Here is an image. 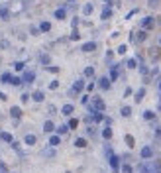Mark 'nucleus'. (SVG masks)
Returning a JSON list of instances; mask_svg holds the SVG:
<instances>
[{
	"instance_id": "412c9836",
	"label": "nucleus",
	"mask_w": 161,
	"mask_h": 173,
	"mask_svg": "<svg viewBox=\"0 0 161 173\" xmlns=\"http://www.w3.org/2000/svg\"><path fill=\"white\" fill-rule=\"evenodd\" d=\"M0 140H2V142H8V144H12V134H8V132H0Z\"/></svg>"
},
{
	"instance_id": "5fc2aeb1",
	"label": "nucleus",
	"mask_w": 161,
	"mask_h": 173,
	"mask_svg": "<svg viewBox=\"0 0 161 173\" xmlns=\"http://www.w3.org/2000/svg\"><path fill=\"white\" fill-rule=\"evenodd\" d=\"M0 100H6V94L4 93H0Z\"/></svg>"
},
{
	"instance_id": "e433bc0d",
	"label": "nucleus",
	"mask_w": 161,
	"mask_h": 173,
	"mask_svg": "<svg viewBox=\"0 0 161 173\" xmlns=\"http://www.w3.org/2000/svg\"><path fill=\"white\" fill-rule=\"evenodd\" d=\"M128 67L130 69H135L138 67V59H128Z\"/></svg>"
},
{
	"instance_id": "37998d69",
	"label": "nucleus",
	"mask_w": 161,
	"mask_h": 173,
	"mask_svg": "<svg viewBox=\"0 0 161 173\" xmlns=\"http://www.w3.org/2000/svg\"><path fill=\"white\" fill-rule=\"evenodd\" d=\"M155 138H157V142H161V128H155Z\"/></svg>"
},
{
	"instance_id": "a878e982",
	"label": "nucleus",
	"mask_w": 161,
	"mask_h": 173,
	"mask_svg": "<svg viewBox=\"0 0 161 173\" xmlns=\"http://www.w3.org/2000/svg\"><path fill=\"white\" fill-rule=\"evenodd\" d=\"M8 16H10L8 8H6V6H2V8H0V18H2V20H8Z\"/></svg>"
},
{
	"instance_id": "aec40b11",
	"label": "nucleus",
	"mask_w": 161,
	"mask_h": 173,
	"mask_svg": "<svg viewBox=\"0 0 161 173\" xmlns=\"http://www.w3.org/2000/svg\"><path fill=\"white\" fill-rule=\"evenodd\" d=\"M55 132H57L59 136H63V134H67V132H69V126H67V124H61V126H57V128H55Z\"/></svg>"
},
{
	"instance_id": "13d9d810",
	"label": "nucleus",
	"mask_w": 161,
	"mask_h": 173,
	"mask_svg": "<svg viewBox=\"0 0 161 173\" xmlns=\"http://www.w3.org/2000/svg\"><path fill=\"white\" fill-rule=\"evenodd\" d=\"M159 91H161V83H159Z\"/></svg>"
},
{
	"instance_id": "1a4fd4ad",
	"label": "nucleus",
	"mask_w": 161,
	"mask_h": 173,
	"mask_svg": "<svg viewBox=\"0 0 161 173\" xmlns=\"http://www.w3.org/2000/svg\"><path fill=\"white\" fill-rule=\"evenodd\" d=\"M151 26H153V18H151V16H148V18H143V20L140 22V28H142V30H149Z\"/></svg>"
},
{
	"instance_id": "f8f14e48",
	"label": "nucleus",
	"mask_w": 161,
	"mask_h": 173,
	"mask_svg": "<svg viewBox=\"0 0 161 173\" xmlns=\"http://www.w3.org/2000/svg\"><path fill=\"white\" fill-rule=\"evenodd\" d=\"M10 116H12V118L16 120V122H18L20 116H22V110H20L18 106H12V108H10Z\"/></svg>"
},
{
	"instance_id": "2f4dec72",
	"label": "nucleus",
	"mask_w": 161,
	"mask_h": 173,
	"mask_svg": "<svg viewBox=\"0 0 161 173\" xmlns=\"http://www.w3.org/2000/svg\"><path fill=\"white\" fill-rule=\"evenodd\" d=\"M124 140H126V144H128V147H134V144H135V140H134V136H126V138H124Z\"/></svg>"
},
{
	"instance_id": "79ce46f5",
	"label": "nucleus",
	"mask_w": 161,
	"mask_h": 173,
	"mask_svg": "<svg viewBox=\"0 0 161 173\" xmlns=\"http://www.w3.org/2000/svg\"><path fill=\"white\" fill-rule=\"evenodd\" d=\"M140 73H142V75H148V67L143 65V63L140 65Z\"/></svg>"
},
{
	"instance_id": "7ed1b4c3",
	"label": "nucleus",
	"mask_w": 161,
	"mask_h": 173,
	"mask_svg": "<svg viewBox=\"0 0 161 173\" xmlns=\"http://www.w3.org/2000/svg\"><path fill=\"white\" fill-rule=\"evenodd\" d=\"M83 89H84V79H79V81H75V83H73V89L69 91V94H71V96H77Z\"/></svg>"
},
{
	"instance_id": "de8ad7c7",
	"label": "nucleus",
	"mask_w": 161,
	"mask_h": 173,
	"mask_svg": "<svg viewBox=\"0 0 161 173\" xmlns=\"http://www.w3.org/2000/svg\"><path fill=\"white\" fill-rule=\"evenodd\" d=\"M87 134H89V136H94V134H96V132H94V128H92V126H89V130H87Z\"/></svg>"
},
{
	"instance_id": "6e6d98bb",
	"label": "nucleus",
	"mask_w": 161,
	"mask_h": 173,
	"mask_svg": "<svg viewBox=\"0 0 161 173\" xmlns=\"http://www.w3.org/2000/svg\"><path fill=\"white\" fill-rule=\"evenodd\" d=\"M104 2H106V4H110V0H104Z\"/></svg>"
},
{
	"instance_id": "4c0bfd02",
	"label": "nucleus",
	"mask_w": 161,
	"mask_h": 173,
	"mask_svg": "<svg viewBox=\"0 0 161 173\" xmlns=\"http://www.w3.org/2000/svg\"><path fill=\"white\" fill-rule=\"evenodd\" d=\"M89 100H90L89 94H83V96H81V102H83V104H89Z\"/></svg>"
},
{
	"instance_id": "20e7f679",
	"label": "nucleus",
	"mask_w": 161,
	"mask_h": 173,
	"mask_svg": "<svg viewBox=\"0 0 161 173\" xmlns=\"http://www.w3.org/2000/svg\"><path fill=\"white\" fill-rule=\"evenodd\" d=\"M157 171V163H142L140 165V173H155Z\"/></svg>"
},
{
	"instance_id": "bf43d9fd",
	"label": "nucleus",
	"mask_w": 161,
	"mask_h": 173,
	"mask_svg": "<svg viewBox=\"0 0 161 173\" xmlns=\"http://www.w3.org/2000/svg\"><path fill=\"white\" fill-rule=\"evenodd\" d=\"M155 173H161V171H155Z\"/></svg>"
},
{
	"instance_id": "c756f323",
	"label": "nucleus",
	"mask_w": 161,
	"mask_h": 173,
	"mask_svg": "<svg viewBox=\"0 0 161 173\" xmlns=\"http://www.w3.org/2000/svg\"><path fill=\"white\" fill-rule=\"evenodd\" d=\"M153 118H155L153 110H145V112H143V120H153Z\"/></svg>"
},
{
	"instance_id": "393cba45",
	"label": "nucleus",
	"mask_w": 161,
	"mask_h": 173,
	"mask_svg": "<svg viewBox=\"0 0 161 173\" xmlns=\"http://www.w3.org/2000/svg\"><path fill=\"white\" fill-rule=\"evenodd\" d=\"M49 30H51V24H49V22H41V24H39V32H49Z\"/></svg>"
},
{
	"instance_id": "3c124183",
	"label": "nucleus",
	"mask_w": 161,
	"mask_h": 173,
	"mask_svg": "<svg viewBox=\"0 0 161 173\" xmlns=\"http://www.w3.org/2000/svg\"><path fill=\"white\" fill-rule=\"evenodd\" d=\"M28 100H30V94L24 93V94H22V102H28Z\"/></svg>"
},
{
	"instance_id": "603ef678",
	"label": "nucleus",
	"mask_w": 161,
	"mask_h": 173,
	"mask_svg": "<svg viewBox=\"0 0 161 173\" xmlns=\"http://www.w3.org/2000/svg\"><path fill=\"white\" fill-rule=\"evenodd\" d=\"M71 40H79V32H73L71 33Z\"/></svg>"
},
{
	"instance_id": "e2e57ef3",
	"label": "nucleus",
	"mask_w": 161,
	"mask_h": 173,
	"mask_svg": "<svg viewBox=\"0 0 161 173\" xmlns=\"http://www.w3.org/2000/svg\"><path fill=\"white\" fill-rule=\"evenodd\" d=\"M159 100H161V96H159Z\"/></svg>"
},
{
	"instance_id": "2eb2a0df",
	"label": "nucleus",
	"mask_w": 161,
	"mask_h": 173,
	"mask_svg": "<svg viewBox=\"0 0 161 173\" xmlns=\"http://www.w3.org/2000/svg\"><path fill=\"white\" fill-rule=\"evenodd\" d=\"M73 110H75V106H73V104H65V106L61 108V112H63L65 116H71V114H73Z\"/></svg>"
},
{
	"instance_id": "864d4df0",
	"label": "nucleus",
	"mask_w": 161,
	"mask_h": 173,
	"mask_svg": "<svg viewBox=\"0 0 161 173\" xmlns=\"http://www.w3.org/2000/svg\"><path fill=\"white\" fill-rule=\"evenodd\" d=\"M2 171H6V165H4V163H0V173Z\"/></svg>"
},
{
	"instance_id": "c85d7f7f",
	"label": "nucleus",
	"mask_w": 161,
	"mask_h": 173,
	"mask_svg": "<svg viewBox=\"0 0 161 173\" xmlns=\"http://www.w3.org/2000/svg\"><path fill=\"white\" fill-rule=\"evenodd\" d=\"M67 126H69V130H75V128L79 126V120L77 118H71L69 122H67Z\"/></svg>"
},
{
	"instance_id": "9d476101",
	"label": "nucleus",
	"mask_w": 161,
	"mask_h": 173,
	"mask_svg": "<svg viewBox=\"0 0 161 173\" xmlns=\"http://www.w3.org/2000/svg\"><path fill=\"white\" fill-rule=\"evenodd\" d=\"M81 49H83L84 53H89V51H94V49H96V43H94V41H87L84 45H81Z\"/></svg>"
},
{
	"instance_id": "4d7b16f0",
	"label": "nucleus",
	"mask_w": 161,
	"mask_h": 173,
	"mask_svg": "<svg viewBox=\"0 0 161 173\" xmlns=\"http://www.w3.org/2000/svg\"><path fill=\"white\" fill-rule=\"evenodd\" d=\"M157 108H159V110H161V102H159V106H157Z\"/></svg>"
},
{
	"instance_id": "423d86ee",
	"label": "nucleus",
	"mask_w": 161,
	"mask_h": 173,
	"mask_svg": "<svg viewBox=\"0 0 161 173\" xmlns=\"http://www.w3.org/2000/svg\"><path fill=\"white\" fill-rule=\"evenodd\" d=\"M20 79H22V83L30 85V83H33V81H35V73H33V71H24V75H22Z\"/></svg>"
},
{
	"instance_id": "a19ab883",
	"label": "nucleus",
	"mask_w": 161,
	"mask_h": 173,
	"mask_svg": "<svg viewBox=\"0 0 161 173\" xmlns=\"http://www.w3.org/2000/svg\"><path fill=\"white\" fill-rule=\"evenodd\" d=\"M45 67H47L49 73H59V67H49V65H45Z\"/></svg>"
},
{
	"instance_id": "c9c22d12",
	"label": "nucleus",
	"mask_w": 161,
	"mask_h": 173,
	"mask_svg": "<svg viewBox=\"0 0 161 173\" xmlns=\"http://www.w3.org/2000/svg\"><path fill=\"white\" fill-rule=\"evenodd\" d=\"M24 67H26V63H24V61H18V63L14 65V69H16V71H24Z\"/></svg>"
},
{
	"instance_id": "9b49d317",
	"label": "nucleus",
	"mask_w": 161,
	"mask_h": 173,
	"mask_svg": "<svg viewBox=\"0 0 161 173\" xmlns=\"http://www.w3.org/2000/svg\"><path fill=\"white\" fill-rule=\"evenodd\" d=\"M59 142H61V136H59V134H51V136H49V146L57 147Z\"/></svg>"
},
{
	"instance_id": "7c9ffc66",
	"label": "nucleus",
	"mask_w": 161,
	"mask_h": 173,
	"mask_svg": "<svg viewBox=\"0 0 161 173\" xmlns=\"http://www.w3.org/2000/svg\"><path fill=\"white\" fill-rule=\"evenodd\" d=\"M75 146L77 147H87V140H84V138H77V140H75Z\"/></svg>"
},
{
	"instance_id": "bb28decb",
	"label": "nucleus",
	"mask_w": 161,
	"mask_h": 173,
	"mask_svg": "<svg viewBox=\"0 0 161 173\" xmlns=\"http://www.w3.org/2000/svg\"><path fill=\"white\" fill-rule=\"evenodd\" d=\"M120 171L122 173H134V169H132L130 163H124V165H120Z\"/></svg>"
},
{
	"instance_id": "f257e3e1",
	"label": "nucleus",
	"mask_w": 161,
	"mask_h": 173,
	"mask_svg": "<svg viewBox=\"0 0 161 173\" xmlns=\"http://www.w3.org/2000/svg\"><path fill=\"white\" fill-rule=\"evenodd\" d=\"M104 108H106V104H104V100L100 99V96H92V99L89 100V112L90 114L104 112Z\"/></svg>"
},
{
	"instance_id": "6e6552de",
	"label": "nucleus",
	"mask_w": 161,
	"mask_h": 173,
	"mask_svg": "<svg viewBox=\"0 0 161 173\" xmlns=\"http://www.w3.org/2000/svg\"><path fill=\"white\" fill-rule=\"evenodd\" d=\"M110 81H116V79H120V65H112L110 67V77H108Z\"/></svg>"
},
{
	"instance_id": "4468645a",
	"label": "nucleus",
	"mask_w": 161,
	"mask_h": 173,
	"mask_svg": "<svg viewBox=\"0 0 161 173\" xmlns=\"http://www.w3.org/2000/svg\"><path fill=\"white\" fill-rule=\"evenodd\" d=\"M110 16H112V8H110V6H104L102 14H100V18H102V20H108Z\"/></svg>"
},
{
	"instance_id": "49530a36",
	"label": "nucleus",
	"mask_w": 161,
	"mask_h": 173,
	"mask_svg": "<svg viewBox=\"0 0 161 173\" xmlns=\"http://www.w3.org/2000/svg\"><path fill=\"white\" fill-rule=\"evenodd\" d=\"M112 57H114V53H112V51H106V61H108V63L112 61Z\"/></svg>"
},
{
	"instance_id": "ea45409f",
	"label": "nucleus",
	"mask_w": 161,
	"mask_h": 173,
	"mask_svg": "<svg viewBox=\"0 0 161 173\" xmlns=\"http://www.w3.org/2000/svg\"><path fill=\"white\" fill-rule=\"evenodd\" d=\"M47 112H49V114H51V116H53V114L57 112V108L53 106V104H49V106H47Z\"/></svg>"
},
{
	"instance_id": "b1692460",
	"label": "nucleus",
	"mask_w": 161,
	"mask_h": 173,
	"mask_svg": "<svg viewBox=\"0 0 161 173\" xmlns=\"http://www.w3.org/2000/svg\"><path fill=\"white\" fill-rule=\"evenodd\" d=\"M65 16H67V12H65L63 8H59V10H55V18H57V20H65Z\"/></svg>"
},
{
	"instance_id": "ddd939ff",
	"label": "nucleus",
	"mask_w": 161,
	"mask_h": 173,
	"mask_svg": "<svg viewBox=\"0 0 161 173\" xmlns=\"http://www.w3.org/2000/svg\"><path fill=\"white\" fill-rule=\"evenodd\" d=\"M43 132H47V134H53V132H55V124H53L51 120H47V122L43 124Z\"/></svg>"
},
{
	"instance_id": "58836bf2",
	"label": "nucleus",
	"mask_w": 161,
	"mask_h": 173,
	"mask_svg": "<svg viewBox=\"0 0 161 173\" xmlns=\"http://www.w3.org/2000/svg\"><path fill=\"white\" fill-rule=\"evenodd\" d=\"M57 86H59V81H51V83H49V89H51V91H55Z\"/></svg>"
},
{
	"instance_id": "0eeeda50",
	"label": "nucleus",
	"mask_w": 161,
	"mask_h": 173,
	"mask_svg": "<svg viewBox=\"0 0 161 173\" xmlns=\"http://www.w3.org/2000/svg\"><path fill=\"white\" fill-rule=\"evenodd\" d=\"M98 86H100L102 91H110V86H112V81H110L108 77H100V79H98Z\"/></svg>"
},
{
	"instance_id": "5701e85b",
	"label": "nucleus",
	"mask_w": 161,
	"mask_h": 173,
	"mask_svg": "<svg viewBox=\"0 0 161 173\" xmlns=\"http://www.w3.org/2000/svg\"><path fill=\"white\" fill-rule=\"evenodd\" d=\"M102 138H104V140H110V138H112V128H110V126H106L102 130Z\"/></svg>"
},
{
	"instance_id": "f03ea898",
	"label": "nucleus",
	"mask_w": 161,
	"mask_h": 173,
	"mask_svg": "<svg viewBox=\"0 0 161 173\" xmlns=\"http://www.w3.org/2000/svg\"><path fill=\"white\" fill-rule=\"evenodd\" d=\"M108 163H110V167H112V171H114V173L120 171V155L110 153V155H108Z\"/></svg>"
},
{
	"instance_id": "cd10ccee",
	"label": "nucleus",
	"mask_w": 161,
	"mask_h": 173,
	"mask_svg": "<svg viewBox=\"0 0 161 173\" xmlns=\"http://www.w3.org/2000/svg\"><path fill=\"white\" fill-rule=\"evenodd\" d=\"M49 61H51L49 59V55H45V53L39 55V63H41V65H49Z\"/></svg>"
},
{
	"instance_id": "09e8293b",
	"label": "nucleus",
	"mask_w": 161,
	"mask_h": 173,
	"mask_svg": "<svg viewBox=\"0 0 161 173\" xmlns=\"http://www.w3.org/2000/svg\"><path fill=\"white\" fill-rule=\"evenodd\" d=\"M126 49H128L126 45H120V47H118V53H126Z\"/></svg>"
},
{
	"instance_id": "4be33fe9",
	"label": "nucleus",
	"mask_w": 161,
	"mask_h": 173,
	"mask_svg": "<svg viewBox=\"0 0 161 173\" xmlns=\"http://www.w3.org/2000/svg\"><path fill=\"white\" fill-rule=\"evenodd\" d=\"M120 114H122L124 118H130V116H132V106H122Z\"/></svg>"
},
{
	"instance_id": "f3484780",
	"label": "nucleus",
	"mask_w": 161,
	"mask_h": 173,
	"mask_svg": "<svg viewBox=\"0 0 161 173\" xmlns=\"http://www.w3.org/2000/svg\"><path fill=\"white\" fill-rule=\"evenodd\" d=\"M24 142H26L28 146H33V144H35V142H38V138H35V136H33V134H28L26 138H24Z\"/></svg>"
},
{
	"instance_id": "dca6fc26",
	"label": "nucleus",
	"mask_w": 161,
	"mask_h": 173,
	"mask_svg": "<svg viewBox=\"0 0 161 173\" xmlns=\"http://www.w3.org/2000/svg\"><path fill=\"white\" fill-rule=\"evenodd\" d=\"M32 99L35 100V102H43V99H45V94L41 93V91H35V93L32 94Z\"/></svg>"
},
{
	"instance_id": "8fccbe9b",
	"label": "nucleus",
	"mask_w": 161,
	"mask_h": 173,
	"mask_svg": "<svg viewBox=\"0 0 161 173\" xmlns=\"http://www.w3.org/2000/svg\"><path fill=\"white\" fill-rule=\"evenodd\" d=\"M132 93H134V91H132V89H130V86H128V89L124 91V96H130V94H132Z\"/></svg>"
},
{
	"instance_id": "c03bdc74",
	"label": "nucleus",
	"mask_w": 161,
	"mask_h": 173,
	"mask_svg": "<svg viewBox=\"0 0 161 173\" xmlns=\"http://www.w3.org/2000/svg\"><path fill=\"white\" fill-rule=\"evenodd\" d=\"M10 83H12V85H20V83H22V79H20V77H12V81H10Z\"/></svg>"
},
{
	"instance_id": "052dcab7",
	"label": "nucleus",
	"mask_w": 161,
	"mask_h": 173,
	"mask_svg": "<svg viewBox=\"0 0 161 173\" xmlns=\"http://www.w3.org/2000/svg\"><path fill=\"white\" fill-rule=\"evenodd\" d=\"M67 173H71V171H67Z\"/></svg>"
},
{
	"instance_id": "a211bd4d",
	"label": "nucleus",
	"mask_w": 161,
	"mask_h": 173,
	"mask_svg": "<svg viewBox=\"0 0 161 173\" xmlns=\"http://www.w3.org/2000/svg\"><path fill=\"white\" fill-rule=\"evenodd\" d=\"M143 96H145V89H143V86H142V89H140V91H138V93H135V102H142V100H143Z\"/></svg>"
},
{
	"instance_id": "f704fd0d",
	"label": "nucleus",
	"mask_w": 161,
	"mask_h": 173,
	"mask_svg": "<svg viewBox=\"0 0 161 173\" xmlns=\"http://www.w3.org/2000/svg\"><path fill=\"white\" fill-rule=\"evenodd\" d=\"M83 14H92V4H84V8H83Z\"/></svg>"
},
{
	"instance_id": "473e14b6",
	"label": "nucleus",
	"mask_w": 161,
	"mask_h": 173,
	"mask_svg": "<svg viewBox=\"0 0 161 173\" xmlns=\"http://www.w3.org/2000/svg\"><path fill=\"white\" fill-rule=\"evenodd\" d=\"M0 81H2V83H10V81H12V73H4L0 77Z\"/></svg>"
},
{
	"instance_id": "6ab92c4d",
	"label": "nucleus",
	"mask_w": 161,
	"mask_h": 173,
	"mask_svg": "<svg viewBox=\"0 0 161 173\" xmlns=\"http://www.w3.org/2000/svg\"><path fill=\"white\" fill-rule=\"evenodd\" d=\"M41 155H45V157H53V155H55V147L49 146L47 150H43V152H41Z\"/></svg>"
},
{
	"instance_id": "680f3d73",
	"label": "nucleus",
	"mask_w": 161,
	"mask_h": 173,
	"mask_svg": "<svg viewBox=\"0 0 161 173\" xmlns=\"http://www.w3.org/2000/svg\"><path fill=\"white\" fill-rule=\"evenodd\" d=\"M159 43H161V40H159Z\"/></svg>"
},
{
	"instance_id": "39448f33",
	"label": "nucleus",
	"mask_w": 161,
	"mask_h": 173,
	"mask_svg": "<svg viewBox=\"0 0 161 173\" xmlns=\"http://www.w3.org/2000/svg\"><path fill=\"white\" fill-rule=\"evenodd\" d=\"M140 155H142V160H143V161L151 160V157H153V147H151V146L142 147V153H140Z\"/></svg>"
},
{
	"instance_id": "72a5a7b5",
	"label": "nucleus",
	"mask_w": 161,
	"mask_h": 173,
	"mask_svg": "<svg viewBox=\"0 0 161 173\" xmlns=\"http://www.w3.org/2000/svg\"><path fill=\"white\" fill-rule=\"evenodd\" d=\"M84 77H94V67H87L84 69Z\"/></svg>"
},
{
	"instance_id": "a18cd8bd",
	"label": "nucleus",
	"mask_w": 161,
	"mask_h": 173,
	"mask_svg": "<svg viewBox=\"0 0 161 173\" xmlns=\"http://www.w3.org/2000/svg\"><path fill=\"white\" fill-rule=\"evenodd\" d=\"M145 40V32H140L138 33V41H143Z\"/></svg>"
}]
</instances>
